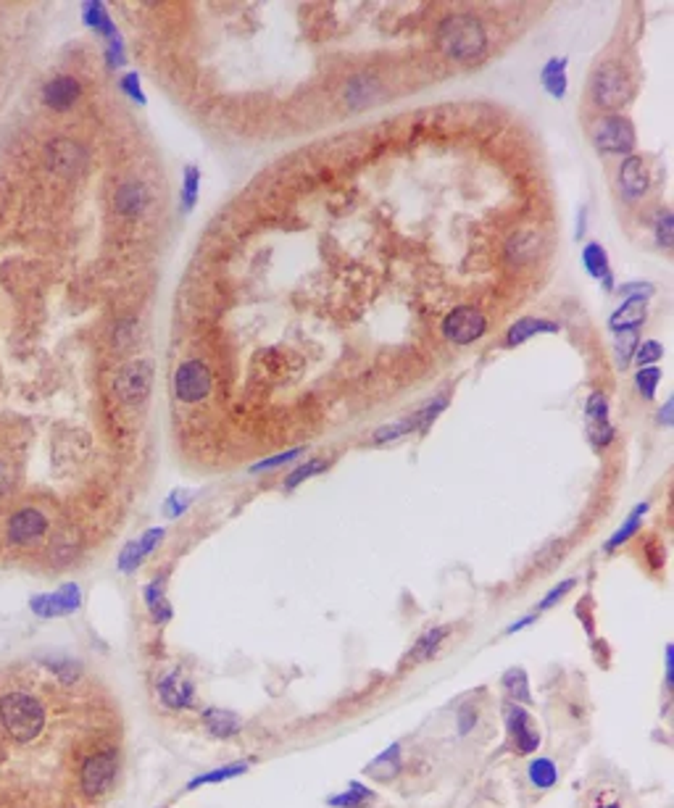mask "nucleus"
<instances>
[{"instance_id": "09e8293b", "label": "nucleus", "mask_w": 674, "mask_h": 808, "mask_svg": "<svg viewBox=\"0 0 674 808\" xmlns=\"http://www.w3.org/2000/svg\"><path fill=\"white\" fill-rule=\"evenodd\" d=\"M474 722H477V714H474V708L467 706V708L461 711V716H459V732H461V735H467V732H469V730L474 727Z\"/></svg>"}, {"instance_id": "5701e85b", "label": "nucleus", "mask_w": 674, "mask_h": 808, "mask_svg": "<svg viewBox=\"0 0 674 808\" xmlns=\"http://www.w3.org/2000/svg\"><path fill=\"white\" fill-rule=\"evenodd\" d=\"M145 606L150 611V617L158 624H166L172 619V606L166 598V577H156L153 582H148L145 587Z\"/></svg>"}, {"instance_id": "72a5a7b5", "label": "nucleus", "mask_w": 674, "mask_h": 808, "mask_svg": "<svg viewBox=\"0 0 674 808\" xmlns=\"http://www.w3.org/2000/svg\"><path fill=\"white\" fill-rule=\"evenodd\" d=\"M327 466H330V461H327V458H311V461H306V464L295 466L293 472H287V477H285V488H287V490H293V488L303 485L306 480H311V477L322 474Z\"/></svg>"}, {"instance_id": "f03ea898", "label": "nucleus", "mask_w": 674, "mask_h": 808, "mask_svg": "<svg viewBox=\"0 0 674 808\" xmlns=\"http://www.w3.org/2000/svg\"><path fill=\"white\" fill-rule=\"evenodd\" d=\"M440 48L445 56L456 61H472L479 59L487 48V32L485 24L472 13H453L440 24L437 32Z\"/></svg>"}, {"instance_id": "79ce46f5", "label": "nucleus", "mask_w": 674, "mask_h": 808, "mask_svg": "<svg viewBox=\"0 0 674 808\" xmlns=\"http://www.w3.org/2000/svg\"><path fill=\"white\" fill-rule=\"evenodd\" d=\"M190 500H193L190 493H185V490H174L172 496L164 500V516H169V519L182 516V513H185V508L190 505Z\"/></svg>"}, {"instance_id": "2eb2a0df", "label": "nucleus", "mask_w": 674, "mask_h": 808, "mask_svg": "<svg viewBox=\"0 0 674 808\" xmlns=\"http://www.w3.org/2000/svg\"><path fill=\"white\" fill-rule=\"evenodd\" d=\"M651 187V174L640 156H627L619 166V192L624 200H640Z\"/></svg>"}, {"instance_id": "473e14b6", "label": "nucleus", "mask_w": 674, "mask_h": 808, "mask_svg": "<svg viewBox=\"0 0 674 808\" xmlns=\"http://www.w3.org/2000/svg\"><path fill=\"white\" fill-rule=\"evenodd\" d=\"M638 345H640L638 329H619V332H614V351H616V359H619L622 369L632 361Z\"/></svg>"}, {"instance_id": "58836bf2", "label": "nucleus", "mask_w": 674, "mask_h": 808, "mask_svg": "<svg viewBox=\"0 0 674 808\" xmlns=\"http://www.w3.org/2000/svg\"><path fill=\"white\" fill-rule=\"evenodd\" d=\"M662 359H664V345H662L659 340H646V343H640L638 351H635V361H638L640 367H656Z\"/></svg>"}, {"instance_id": "f257e3e1", "label": "nucleus", "mask_w": 674, "mask_h": 808, "mask_svg": "<svg viewBox=\"0 0 674 808\" xmlns=\"http://www.w3.org/2000/svg\"><path fill=\"white\" fill-rule=\"evenodd\" d=\"M0 722L16 743H32L45 727V708L29 692H5L0 698Z\"/></svg>"}, {"instance_id": "a211bd4d", "label": "nucleus", "mask_w": 674, "mask_h": 808, "mask_svg": "<svg viewBox=\"0 0 674 808\" xmlns=\"http://www.w3.org/2000/svg\"><path fill=\"white\" fill-rule=\"evenodd\" d=\"M150 195H153V192H150V187L145 185V182L130 180V182L119 185V190H116V195H114V208H116V214H122V216H127V219H135V216H142V214L148 211Z\"/></svg>"}, {"instance_id": "a878e982", "label": "nucleus", "mask_w": 674, "mask_h": 808, "mask_svg": "<svg viewBox=\"0 0 674 808\" xmlns=\"http://www.w3.org/2000/svg\"><path fill=\"white\" fill-rule=\"evenodd\" d=\"M540 82L556 101H561L566 95V85H569L566 82V59H550L545 63L540 71Z\"/></svg>"}, {"instance_id": "c9c22d12", "label": "nucleus", "mask_w": 674, "mask_h": 808, "mask_svg": "<svg viewBox=\"0 0 674 808\" xmlns=\"http://www.w3.org/2000/svg\"><path fill=\"white\" fill-rule=\"evenodd\" d=\"M558 780V772H556V764L550 758H535L530 764V782L540 788V790H548L553 788Z\"/></svg>"}, {"instance_id": "bb28decb", "label": "nucleus", "mask_w": 674, "mask_h": 808, "mask_svg": "<svg viewBox=\"0 0 674 808\" xmlns=\"http://www.w3.org/2000/svg\"><path fill=\"white\" fill-rule=\"evenodd\" d=\"M582 263H585V271L593 277V279H606L611 277V269H608V253L604 246L598 243H588L582 250Z\"/></svg>"}, {"instance_id": "a18cd8bd", "label": "nucleus", "mask_w": 674, "mask_h": 808, "mask_svg": "<svg viewBox=\"0 0 674 808\" xmlns=\"http://www.w3.org/2000/svg\"><path fill=\"white\" fill-rule=\"evenodd\" d=\"M574 585H577V579H564V582H558V585H556V587H553V590H550V593H548V595H545V598H542V601L538 603L540 611H545V609L556 606V603H558V601H561V598H564V595H566V593H569Z\"/></svg>"}, {"instance_id": "49530a36", "label": "nucleus", "mask_w": 674, "mask_h": 808, "mask_svg": "<svg viewBox=\"0 0 674 808\" xmlns=\"http://www.w3.org/2000/svg\"><path fill=\"white\" fill-rule=\"evenodd\" d=\"M135 332H137L135 321H119V324H116V332H114V345H116V348L132 345V343H135Z\"/></svg>"}, {"instance_id": "4be33fe9", "label": "nucleus", "mask_w": 674, "mask_h": 808, "mask_svg": "<svg viewBox=\"0 0 674 808\" xmlns=\"http://www.w3.org/2000/svg\"><path fill=\"white\" fill-rule=\"evenodd\" d=\"M203 724L219 740H227V738L237 735L240 727H243L240 716L232 714V711H224V708H208V711H203Z\"/></svg>"}, {"instance_id": "f704fd0d", "label": "nucleus", "mask_w": 674, "mask_h": 808, "mask_svg": "<svg viewBox=\"0 0 674 808\" xmlns=\"http://www.w3.org/2000/svg\"><path fill=\"white\" fill-rule=\"evenodd\" d=\"M503 687H506V692H509L514 700H519V703H533L530 680H527V672H525V669H511V672H506Z\"/></svg>"}, {"instance_id": "393cba45", "label": "nucleus", "mask_w": 674, "mask_h": 808, "mask_svg": "<svg viewBox=\"0 0 674 808\" xmlns=\"http://www.w3.org/2000/svg\"><path fill=\"white\" fill-rule=\"evenodd\" d=\"M448 637V629L445 626H437V629H429L427 634H421L419 640H416V645L408 650V656H405V661L408 664H419V661H429L437 650H440V645H443V640Z\"/></svg>"}, {"instance_id": "aec40b11", "label": "nucleus", "mask_w": 674, "mask_h": 808, "mask_svg": "<svg viewBox=\"0 0 674 808\" xmlns=\"http://www.w3.org/2000/svg\"><path fill=\"white\" fill-rule=\"evenodd\" d=\"M542 332H558V324L556 321H548V319H538V316H525L519 321H514L506 332V345L509 348H517L522 343H527L530 337L542 335Z\"/></svg>"}, {"instance_id": "4468645a", "label": "nucleus", "mask_w": 674, "mask_h": 808, "mask_svg": "<svg viewBox=\"0 0 674 808\" xmlns=\"http://www.w3.org/2000/svg\"><path fill=\"white\" fill-rule=\"evenodd\" d=\"M503 719H506V732L519 753H533L540 746V732L535 727V719L527 714V708L509 706L503 711Z\"/></svg>"}, {"instance_id": "6e6552de", "label": "nucleus", "mask_w": 674, "mask_h": 808, "mask_svg": "<svg viewBox=\"0 0 674 808\" xmlns=\"http://www.w3.org/2000/svg\"><path fill=\"white\" fill-rule=\"evenodd\" d=\"M211 387H213V376L208 372V367L193 359V361H185L177 367L174 374V395L182 400V403H201L211 395Z\"/></svg>"}, {"instance_id": "f8f14e48", "label": "nucleus", "mask_w": 674, "mask_h": 808, "mask_svg": "<svg viewBox=\"0 0 674 808\" xmlns=\"http://www.w3.org/2000/svg\"><path fill=\"white\" fill-rule=\"evenodd\" d=\"M48 532V516L40 511V508H19L11 513L8 524H5V535L11 543L16 545H27V543H35L40 540L43 535Z\"/></svg>"}, {"instance_id": "20e7f679", "label": "nucleus", "mask_w": 674, "mask_h": 808, "mask_svg": "<svg viewBox=\"0 0 674 808\" xmlns=\"http://www.w3.org/2000/svg\"><path fill=\"white\" fill-rule=\"evenodd\" d=\"M153 379H156L153 361H148V359L127 361L124 367H119V372L114 376V392L119 395L122 403H127L132 408H142L150 400Z\"/></svg>"}, {"instance_id": "cd10ccee", "label": "nucleus", "mask_w": 674, "mask_h": 808, "mask_svg": "<svg viewBox=\"0 0 674 808\" xmlns=\"http://www.w3.org/2000/svg\"><path fill=\"white\" fill-rule=\"evenodd\" d=\"M646 511H648V505H646V503L635 505V511H632V513H630V516L624 519V524H622V527H619V529H616V532L611 535V540H608L606 545H604L608 553H611V551H616L619 545H624V543H627V540H630V537H632V535L638 532V527H640V521H643Z\"/></svg>"}, {"instance_id": "0eeeda50", "label": "nucleus", "mask_w": 674, "mask_h": 808, "mask_svg": "<svg viewBox=\"0 0 674 808\" xmlns=\"http://www.w3.org/2000/svg\"><path fill=\"white\" fill-rule=\"evenodd\" d=\"M116 772H119V761H116L114 750H100V753L90 755L82 766V790L90 798L108 793L114 788Z\"/></svg>"}, {"instance_id": "423d86ee", "label": "nucleus", "mask_w": 674, "mask_h": 808, "mask_svg": "<svg viewBox=\"0 0 674 808\" xmlns=\"http://www.w3.org/2000/svg\"><path fill=\"white\" fill-rule=\"evenodd\" d=\"M45 166L59 177H79L87 166V150L82 142L59 134L45 142Z\"/></svg>"}, {"instance_id": "dca6fc26", "label": "nucleus", "mask_w": 674, "mask_h": 808, "mask_svg": "<svg viewBox=\"0 0 674 808\" xmlns=\"http://www.w3.org/2000/svg\"><path fill=\"white\" fill-rule=\"evenodd\" d=\"M156 692H158L161 706L172 708V711L190 708L193 700H196V687L182 672H172V675L161 677V683L156 684Z\"/></svg>"}, {"instance_id": "5fc2aeb1", "label": "nucleus", "mask_w": 674, "mask_h": 808, "mask_svg": "<svg viewBox=\"0 0 674 808\" xmlns=\"http://www.w3.org/2000/svg\"><path fill=\"white\" fill-rule=\"evenodd\" d=\"M533 622H535V619H533V617H522V619H519V622L511 624V626H509V632H519V629H522V626H527V624H533Z\"/></svg>"}, {"instance_id": "603ef678", "label": "nucleus", "mask_w": 674, "mask_h": 808, "mask_svg": "<svg viewBox=\"0 0 674 808\" xmlns=\"http://www.w3.org/2000/svg\"><path fill=\"white\" fill-rule=\"evenodd\" d=\"M585 216H588V211H585V208H580V216H577L580 222H577V232H574L577 238H582V235H585Z\"/></svg>"}, {"instance_id": "9b49d317", "label": "nucleus", "mask_w": 674, "mask_h": 808, "mask_svg": "<svg viewBox=\"0 0 674 808\" xmlns=\"http://www.w3.org/2000/svg\"><path fill=\"white\" fill-rule=\"evenodd\" d=\"M445 406H448V398H435L432 403H427L424 408L413 411L411 416H405L401 422L388 424V427H380V430L374 432V442H388V440H396V437H404L411 435V432H419V430H427V427L445 411Z\"/></svg>"}, {"instance_id": "ea45409f", "label": "nucleus", "mask_w": 674, "mask_h": 808, "mask_svg": "<svg viewBox=\"0 0 674 808\" xmlns=\"http://www.w3.org/2000/svg\"><path fill=\"white\" fill-rule=\"evenodd\" d=\"M303 450H306V448H293V450H285V453H279V456H269V458H264V461L253 464V466H251V472L261 474V472H269V469H277V466H285V464H290V461L301 458V456H303Z\"/></svg>"}, {"instance_id": "864d4df0", "label": "nucleus", "mask_w": 674, "mask_h": 808, "mask_svg": "<svg viewBox=\"0 0 674 808\" xmlns=\"http://www.w3.org/2000/svg\"><path fill=\"white\" fill-rule=\"evenodd\" d=\"M8 485H11V480H8V472H5V466L0 464V496L8 490Z\"/></svg>"}, {"instance_id": "39448f33", "label": "nucleus", "mask_w": 674, "mask_h": 808, "mask_svg": "<svg viewBox=\"0 0 674 808\" xmlns=\"http://www.w3.org/2000/svg\"><path fill=\"white\" fill-rule=\"evenodd\" d=\"M593 145L604 156H632L638 145L635 125L622 114H604L593 126Z\"/></svg>"}, {"instance_id": "c85d7f7f", "label": "nucleus", "mask_w": 674, "mask_h": 808, "mask_svg": "<svg viewBox=\"0 0 674 808\" xmlns=\"http://www.w3.org/2000/svg\"><path fill=\"white\" fill-rule=\"evenodd\" d=\"M180 195H182V214H193L198 206V195H201V169L198 166H185Z\"/></svg>"}, {"instance_id": "37998d69", "label": "nucleus", "mask_w": 674, "mask_h": 808, "mask_svg": "<svg viewBox=\"0 0 674 808\" xmlns=\"http://www.w3.org/2000/svg\"><path fill=\"white\" fill-rule=\"evenodd\" d=\"M142 561H145V553H142L140 543L132 540V543H127V545H124V551H122V556H119V569H122V571H127V574H132V571H135Z\"/></svg>"}, {"instance_id": "1a4fd4ad", "label": "nucleus", "mask_w": 674, "mask_h": 808, "mask_svg": "<svg viewBox=\"0 0 674 808\" xmlns=\"http://www.w3.org/2000/svg\"><path fill=\"white\" fill-rule=\"evenodd\" d=\"M485 329H487V319L474 306H456L443 319V335L453 345H469L485 335Z\"/></svg>"}, {"instance_id": "6ab92c4d", "label": "nucleus", "mask_w": 674, "mask_h": 808, "mask_svg": "<svg viewBox=\"0 0 674 808\" xmlns=\"http://www.w3.org/2000/svg\"><path fill=\"white\" fill-rule=\"evenodd\" d=\"M82 21H84L87 29H92V32L100 35L103 40L119 35V29H116L111 13H108V5L100 3V0H87V3H82Z\"/></svg>"}, {"instance_id": "6e6d98bb", "label": "nucleus", "mask_w": 674, "mask_h": 808, "mask_svg": "<svg viewBox=\"0 0 674 808\" xmlns=\"http://www.w3.org/2000/svg\"><path fill=\"white\" fill-rule=\"evenodd\" d=\"M606 808H619V806H616V804H614V806H606Z\"/></svg>"}, {"instance_id": "c756f323", "label": "nucleus", "mask_w": 674, "mask_h": 808, "mask_svg": "<svg viewBox=\"0 0 674 808\" xmlns=\"http://www.w3.org/2000/svg\"><path fill=\"white\" fill-rule=\"evenodd\" d=\"M540 248V240L538 235H533V232H517L509 243H506V253H509V258L511 261H517V263H522V261H527V258H533Z\"/></svg>"}, {"instance_id": "8fccbe9b", "label": "nucleus", "mask_w": 674, "mask_h": 808, "mask_svg": "<svg viewBox=\"0 0 674 808\" xmlns=\"http://www.w3.org/2000/svg\"><path fill=\"white\" fill-rule=\"evenodd\" d=\"M672 414H674V400L670 398V400H667V403L662 406V411H659V422H662L664 427H672V424H674Z\"/></svg>"}, {"instance_id": "7c9ffc66", "label": "nucleus", "mask_w": 674, "mask_h": 808, "mask_svg": "<svg viewBox=\"0 0 674 808\" xmlns=\"http://www.w3.org/2000/svg\"><path fill=\"white\" fill-rule=\"evenodd\" d=\"M245 772H248V764H245V761H237V764H227V766H219L216 772H208V774H201V777L190 780V782H188V790H196V788H201V785H216V782H227V780H232V777H240V774H245Z\"/></svg>"}, {"instance_id": "7ed1b4c3", "label": "nucleus", "mask_w": 674, "mask_h": 808, "mask_svg": "<svg viewBox=\"0 0 674 808\" xmlns=\"http://www.w3.org/2000/svg\"><path fill=\"white\" fill-rule=\"evenodd\" d=\"M590 95H593V103L598 109H604L608 114H616L622 106L630 103V98H632V82H630V77H627V71L622 66L604 63L590 77Z\"/></svg>"}, {"instance_id": "a19ab883", "label": "nucleus", "mask_w": 674, "mask_h": 808, "mask_svg": "<svg viewBox=\"0 0 674 808\" xmlns=\"http://www.w3.org/2000/svg\"><path fill=\"white\" fill-rule=\"evenodd\" d=\"M103 56H106V63H108L111 69H119V66L127 63V53H124V40H122V35H114V37L106 40Z\"/></svg>"}, {"instance_id": "9d476101", "label": "nucleus", "mask_w": 674, "mask_h": 808, "mask_svg": "<svg viewBox=\"0 0 674 808\" xmlns=\"http://www.w3.org/2000/svg\"><path fill=\"white\" fill-rule=\"evenodd\" d=\"M79 603H82V593H79V587L74 582H67L56 593H43V595H32L29 598V609L40 619H53V617L74 614L79 609Z\"/></svg>"}, {"instance_id": "de8ad7c7", "label": "nucleus", "mask_w": 674, "mask_h": 808, "mask_svg": "<svg viewBox=\"0 0 674 808\" xmlns=\"http://www.w3.org/2000/svg\"><path fill=\"white\" fill-rule=\"evenodd\" d=\"M619 293L624 298H643V301H651L654 298V287L648 282H632V285H622Z\"/></svg>"}, {"instance_id": "c03bdc74", "label": "nucleus", "mask_w": 674, "mask_h": 808, "mask_svg": "<svg viewBox=\"0 0 674 808\" xmlns=\"http://www.w3.org/2000/svg\"><path fill=\"white\" fill-rule=\"evenodd\" d=\"M122 90H124V95L127 98H132L137 106H145V95H142V82H140V74L137 71H127L124 77H122Z\"/></svg>"}, {"instance_id": "e433bc0d", "label": "nucleus", "mask_w": 674, "mask_h": 808, "mask_svg": "<svg viewBox=\"0 0 674 808\" xmlns=\"http://www.w3.org/2000/svg\"><path fill=\"white\" fill-rule=\"evenodd\" d=\"M659 382H662V369L659 367H640L635 372V384H638V392L646 398V400H654L656 390H659Z\"/></svg>"}, {"instance_id": "3c124183", "label": "nucleus", "mask_w": 674, "mask_h": 808, "mask_svg": "<svg viewBox=\"0 0 674 808\" xmlns=\"http://www.w3.org/2000/svg\"><path fill=\"white\" fill-rule=\"evenodd\" d=\"M674 684V648L667 645V687Z\"/></svg>"}, {"instance_id": "4c0bfd02", "label": "nucleus", "mask_w": 674, "mask_h": 808, "mask_svg": "<svg viewBox=\"0 0 674 808\" xmlns=\"http://www.w3.org/2000/svg\"><path fill=\"white\" fill-rule=\"evenodd\" d=\"M654 235H656V243L662 248H672L674 246V214L670 208L659 211V216L654 219Z\"/></svg>"}, {"instance_id": "2f4dec72", "label": "nucleus", "mask_w": 674, "mask_h": 808, "mask_svg": "<svg viewBox=\"0 0 674 808\" xmlns=\"http://www.w3.org/2000/svg\"><path fill=\"white\" fill-rule=\"evenodd\" d=\"M372 801H374V793L369 788H364V785H356V782L345 793L327 798V804L335 808H364L366 804H372Z\"/></svg>"}, {"instance_id": "412c9836", "label": "nucleus", "mask_w": 674, "mask_h": 808, "mask_svg": "<svg viewBox=\"0 0 674 808\" xmlns=\"http://www.w3.org/2000/svg\"><path fill=\"white\" fill-rule=\"evenodd\" d=\"M646 303L643 298H624L622 306L608 316V327L611 332H619V329H638L643 321H646Z\"/></svg>"}, {"instance_id": "ddd939ff", "label": "nucleus", "mask_w": 674, "mask_h": 808, "mask_svg": "<svg viewBox=\"0 0 674 808\" xmlns=\"http://www.w3.org/2000/svg\"><path fill=\"white\" fill-rule=\"evenodd\" d=\"M585 422H588V440L593 448L604 450L614 440V424L608 419V398L604 392H590L585 403Z\"/></svg>"}, {"instance_id": "f3484780", "label": "nucleus", "mask_w": 674, "mask_h": 808, "mask_svg": "<svg viewBox=\"0 0 674 808\" xmlns=\"http://www.w3.org/2000/svg\"><path fill=\"white\" fill-rule=\"evenodd\" d=\"M79 95H82V85H79V79L71 77V74H59V77H53V79L43 87V101H45V106H48L51 111H59V114L68 111V109L79 101Z\"/></svg>"}, {"instance_id": "b1692460", "label": "nucleus", "mask_w": 674, "mask_h": 808, "mask_svg": "<svg viewBox=\"0 0 674 808\" xmlns=\"http://www.w3.org/2000/svg\"><path fill=\"white\" fill-rule=\"evenodd\" d=\"M398 772H401V746H390L366 766V774L374 777L377 782H390L393 777H398Z\"/></svg>"}]
</instances>
